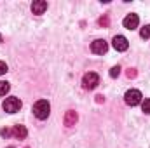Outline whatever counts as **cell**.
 Returning <instances> with one entry per match:
<instances>
[{"mask_svg":"<svg viewBox=\"0 0 150 148\" xmlns=\"http://www.w3.org/2000/svg\"><path fill=\"white\" fill-rule=\"evenodd\" d=\"M77 111L75 110H68L67 111V115H65V125L67 127H72V125H75L77 124Z\"/></svg>","mask_w":150,"mask_h":148,"instance_id":"obj_9","label":"cell"},{"mask_svg":"<svg viewBox=\"0 0 150 148\" xmlns=\"http://www.w3.org/2000/svg\"><path fill=\"white\" fill-rule=\"evenodd\" d=\"M9 89H11L9 82H4V80H0V96H5V94L9 92Z\"/></svg>","mask_w":150,"mask_h":148,"instance_id":"obj_11","label":"cell"},{"mask_svg":"<svg viewBox=\"0 0 150 148\" xmlns=\"http://www.w3.org/2000/svg\"><path fill=\"white\" fill-rule=\"evenodd\" d=\"M26 148H28V147H26Z\"/></svg>","mask_w":150,"mask_h":148,"instance_id":"obj_21","label":"cell"},{"mask_svg":"<svg viewBox=\"0 0 150 148\" xmlns=\"http://www.w3.org/2000/svg\"><path fill=\"white\" fill-rule=\"evenodd\" d=\"M138 23H140V18L136 14H127L124 18V28H127V30H134L138 26Z\"/></svg>","mask_w":150,"mask_h":148,"instance_id":"obj_7","label":"cell"},{"mask_svg":"<svg viewBox=\"0 0 150 148\" xmlns=\"http://www.w3.org/2000/svg\"><path fill=\"white\" fill-rule=\"evenodd\" d=\"M124 101L126 105L129 106H136L138 103H142V92L138 89H129L126 94H124Z\"/></svg>","mask_w":150,"mask_h":148,"instance_id":"obj_4","label":"cell"},{"mask_svg":"<svg viewBox=\"0 0 150 148\" xmlns=\"http://www.w3.org/2000/svg\"><path fill=\"white\" fill-rule=\"evenodd\" d=\"M26 134H28V131H26L25 125H14V129H12V136H14V138H18V140H25Z\"/></svg>","mask_w":150,"mask_h":148,"instance_id":"obj_10","label":"cell"},{"mask_svg":"<svg viewBox=\"0 0 150 148\" xmlns=\"http://www.w3.org/2000/svg\"><path fill=\"white\" fill-rule=\"evenodd\" d=\"M2 108L7 111V113H16V111L21 110V99H19V98H14V96L5 98V101H4V105H2Z\"/></svg>","mask_w":150,"mask_h":148,"instance_id":"obj_3","label":"cell"},{"mask_svg":"<svg viewBox=\"0 0 150 148\" xmlns=\"http://www.w3.org/2000/svg\"><path fill=\"white\" fill-rule=\"evenodd\" d=\"M11 134H12V129H7V127L0 129V136H4V138H9Z\"/></svg>","mask_w":150,"mask_h":148,"instance_id":"obj_16","label":"cell"},{"mask_svg":"<svg viewBox=\"0 0 150 148\" xmlns=\"http://www.w3.org/2000/svg\"><path fill=\"white\" fill-rule=\"evenodd\" d=\"M49 113H51V105H49V101L40 99V101H37V103L33 105V115L37 117L38 120H45V118L49 117Z\"/></svg>","mask_w":150,"mask_h":148,"instance_id":"obj_1","label":"cell"},{"mask_svg":"<svg viewBox=\"0 0 150 148\" xmlns=\"http://www.w3.org/2000/svg\"><path fill=\"white\" fill-rule=\"evenodd\" d=\"M0 42H2V37H0Z\"/></svg>","mask_w":150,"mask_h":148,"instance_id":"obj_20","label":"cell"},{"mask_svg":"<svg viewBox=\"0 0 150 148\" xmlns=\"http://www.w3.org/2000/svg\"><path fill=\"white\" fill-rule=\"evenodd\" d=\"M126 75H127V78H134V77H136V70H134V68H129V70L126 72Z\"/></svg>","mask_w":150,"mask_h":148,"instance_id":"obj_17","label":"cell"},{"mask_svg":"<svg viewBox=\"0 0 150 148\" xmlns=\"http://www.w3.org/2000/svg\"><path fill=\"white\" fill-rule=\"evenodd\" d=\"M7 70H9V68H7V65H5L4 61H0V75H4Z\"/></svg>","mask_w":150,"mask_h":148,"instance_id":"obj_18","label":"cell"},{"mask_svg":"<svg viewBox=\"0 0 150 148\" xmlns=\"http://www.w3.org/2000/svg\"><path fill=\"white\" fill-rule=\"evenodd\" d=\"M142 110L145 111L147 115H150V98H149V99H145V101L142 103Z\"/></svg>","mask_w":150,"mask_h":148,"instance_id":"obj_14","label":"cell"},{"mask_svg":"<svg viewBox=\"0 0 150 148\" xmlns=\"http://www.w3.org/2000/svg\"><path fill=\"white\" fill-rule=\"evenodd\" d=\"M119 73H120V66H119V65H117V66H113L112 70H110V77H112V78L119 77Z\"/></svg>","mask_w":150,"mask_h":148,"instance_id":"obj_15","label":"cell"},{"mask_svg":"<svg viewBox=\"0 0 150 148\" xmlns=\"http://www.w3.org/2000/svg\"><path fill=\"white\" fill-rule=\"evenodd\" d=\"M98 25H100V26H103V28H108V25H110V19H108V14H105V16H101V18L98 19Z\"/></svg>","mask_w":150,"mask_h":148,"instance_id":"obj_12","label":"cell"},{"mask_svg":"<svg viewBox=\"0 0 150 148\" xmlns=\"http://www.w3.org/2000/svg\"><path fill=\"white\" fill-rule=\"evenodd\" d=\"M98 84H100V75L94 73V72L86 73V75H84V78H82V87H84V89H87V91H93Z\"/></svg>","mask_w":150,"mask_h":148,"instance_id":"obj_2","label":"cell"},{"mask_svg":"<svg viewBox=\"0 0 150 148\" xmlns=\"http://www.w3.org/2000/svg\"><path fill=\"white\" fill-rule=\"evenodd\" d=\"M7 148H14V147H7Z\"/></svg>","mask_w":150,"mask_h":148,"instance_id":"obj_19","label":"cell"},{"mask_svg":"<svg viewBox=\"0 0 150 148\" xmlns=\"http://www.w3.org/2000/svg\"><path fill=\"white\" fill-rule=\"evenodd\" d=\"M140 37H142V38H150V25H147V26H143V28H142Z\"/></svg>","mask_w":150,"mask_h":148,"instance_id":"obj_13","label":"cell"},{"mask_svg":"<svg viewBox=\"0 0 150 148\" xmlns=\"http://www.w3.org/2000/svg\"><path fill=\"white\" fill-rule=\"evenodd\" d=\"M91 51H93L94 54H105V52L108 51V44H107V40H103V38L94 40V42L91 44Z\"/></svg>","mask_w":150,"mask_h":148,"instance_id":"obj_5","label":"cell"},{"mask_svg":"<svg viewBox=\"0 0 150 148\" xmlns=\"http://www.w3.org/2000/svg\"><path fill=\"white\" fill-rule=\"evenodd\" d=\"M127 47H129V42H127V38L124 35H115L113 37V49L115 51L124 52V51H127Z\"/></svg>","mask_w":150,"mask_h":148,"instance_id":"obj_6","label":"cell"},{"mask_svg":"<svg viewBox=\"0 0 150 148\" xmlns=\"http://www.w3.org/2000/svg\"><path fill=\"white\" fill-rule=\"evenodd\" d=\"M45 9H47V2H44V0H37V2H33V4H32V12H33V14H37V16L44 14V12H45Z\"/></svg>","mask_w":150,"mask_h":148,"instance_id":"obj_8","label":"cell"}]
</instances>
